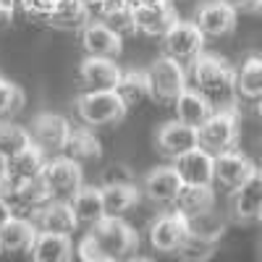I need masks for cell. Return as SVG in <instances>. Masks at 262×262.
<instances>
[{
    "mask_svg": "<svg viewBox=\"0 0 262 262\" xmlns=\"http://www.w3.org/2000/svg\"><path fill=\"white\" fill-rule=\"evenodd\" d=\"M48 155L42 152L37 144H29L27 149H21L18 155L11 158V170H8V179L18 186V184H27V181H34L45 173V165H48Z\"/></svg>",
    "mask_w": 262,
    "mask_h": 262,
    "instance_id": "obj_22",
    "label": "cell"
},
{
    "mask_svg": "<svg viewBox=\"0 0 262 262\" xmlns=\"http://www.w3.org/2000/svg\"><path fill=\"white\" fill-rule=\"evenodd\" d=\"M81 3L90 8V13H92V18H97L100 16V11H102V6L107 3V0H81Z\"/></svg>",
    "mask_w": 262,
    "mask_h": 262,
    "instance_id": "obj_40",
    "label": "cell"
},
{
    "mask_svg": "<svg viewBox=\"0 0 262 262\" xmlns=\"http://www.w3.org/2000/svg\"><path fill=\"white\" fill-rule=\"evenodd\" d=\"M147 236H149V244L155 247L158 252L176 254L184 247V242L189 238V221L176 210L163 212V215H158L155 221L149 223Z\"/></svg>",
    "mask_w": 262,
    "mask_h": 262,
    "instance_id": "obj_9",
    "label": "cell"
},
{
    "mask_svg": "<svg viewBox=\"0 0 262 262\" xmlns=\"http://www.w3.org/2000/svg\"><path fill=\"white\" fill-rule=\"evenodd\" d=\"M32 221H34L39 233H58V236H71L76 231V226H79L71 202H66V200L48 202L32 217Z\"/></svg>",
    "mask_w": 262,
    "mask_h": 262,
    "instance_id": "obj_18",
    "label": "cell"
},
{
    "mask_svg": "<svg viewBox=\"0 0 262 262\" xmlns=\"http://www.w3.org/2000/svg\"><path fill=\"white\" fill-rule=\"evenodd\" d=\"M71 207H74V215L79 226H97L102 223L107 212H105V200H102V186H81L74 200H71Z\"/></svg>",
    "mask_w": 262,
    "mask_h": 262,
    "instance_id": "obj_21",
    "label": "cell"
},
{
    "mask_svg": "<svg viewBox=\"0 0 262 262\" xmlns=\"http://www.w3.org/2000/svg\"><path fill=\"white\" fill-rule=\"evenodd\" d=\"M231 210H233V217L242 223L262 221V168H257L252 173V179L233 191Z\"/></svg>",
    "mask_w": 262,
    "mask_h": 262,
    "instance_id": "obj_17",
    "label": "cell"
},
{
    "mask_svg": "<svg viewBox=\"0 0 262 262\" xmlns=\"http://www.w3.org/2000/svg\"><path fill=\"white\" fill-rule=\"evenodd\" d=\"M66 158H71L76 163H92V160H100L102 155V147H100V139L95 134L92 126H74L71 131V139L66 144Z\"/></svg>",
    "mask_w": 262,
    "mask_h": 262,
    "instance_id": "obj_27",
    "label": "cell"
},
{
    "mask_svg": "<svg viewBox=\"0 0 262 262\" xmlns=\"http://www.w3.org/2000/svg\"><path fill=\"white\" fill-rule=\"evenodd\" d=\"M90 21H92V13L81 0H63L58 13L50 18V24L58 29H81Z\"/></svg>",
    "mask_w": 262,
    "mask_h": 262,
    "instance_id": "obj_32",
    "label": "cell"
},
{
    "mask_svg": "<svg viewBox=\"0 0 262 262\" xmlns=\"http://www.w3.org/2000/svg\"><path fill=\"white\" fill-rule=\"evenodd\" d=\"M259 13H262V6H259Z\"/></svg>",
    "mask_w": 262,
    "mask_h": 262,
    "instance_id": "obj_45",
    "label": "cell"
},
{
    "mask_svg": "<svg viewBox=\"0 0 262 262\" xmlns=\"http://www.w3.org/2000/svg\"><path fill=\"white\" fill-rule=\"evenodd\" d=\"M231 8H236L238 13H247V11H259L262 0H226Z\"/></svg>",
    "mask_w": 262,
    "mask_h": 262,
    "instance_id": "obj_37",
    "label": "cell"
},
{
    "mask_svg": "<svg viewBox=\"0 0 262 262\" xmlns=\"http://www.w3.org/2000/svg\"><path fill=\"white\" fill-rule=\"evenodd\" d=\"M126 262H152V259H147V257H128Z\"/></svg>",
    "mask_w": 262,
    "mask_h": 262,
    "instance_id": "obj_43",
    "label": "cell"
},
{
    "mask_svg": "<svg viewBox=\"0 0 262 262\" xmlns=\"http://www.w3.org/2000/svg\"><path fill=\"white\" fill-rule=\"evenodd\" d=\"M29 144H34L29 128L11 123V121H0V152H3V155L13 158L21 149H27Z\"/></svg>",
    "mask_w": 262,
    "mask_h": 262,
    "instance_id": "obj_33",
    "label": "cell"
},
{
    "mask_svg": "<svg viewBox=\"0 0 262 262\" xmlns=\"http://www.w3.org/2000/svg\"><path fill=\"white\" fill-rule=\"evenodd\" d=\"M254 170H257L254 163L238 149H228L223 155H215V184L228 189L231 194L242 184H247Z\"/></svg>",
    "mask_w": 262,
    "mask_h": 262,
    "instance_id": "obj_15",
    "label": "cell"
},
{
    "mask_svg": "<svg viewBox=\"0 0 262 262\" xmlns=\"http://www.w3.org/2000/svg\"><path fill=\"white\" fill-rule=\"evenodd\" d=\"M147 79H149V95H152V100H158V102L173 105L189 90V71H186V66L170 60L165 55H160L158 60L149 63Z\"/></svg>",
    "mask_w": 262,
    "mask_h": 262,
    "instance_id": "obj_3",
    "label": "cell"
},
{
    "mask_svg": "<svg viewBox=\"0 0 262 262\" xmlns=\"http://www.w3.org/2000/svg\"><path fill=\"white\" fill-rule=\"evenodd\" d=\"M126 102L118 97V92H81L76 97V116L84 126H113L123 121Z\"/></svg>",
    "mask_w": 262,
    "mask_h": 262,
    "instance_id": "obj_5",
    "label": "cell"
},
{
    "mask_svg": "<svg viewBox=\"0 0 262 262\" xmlns=\"http://www.w3.org/2000/svg\"><path fill=\"white\" fill-rule=\"evenodd\" d=\"M236 90L242 100H262V55H249L242 69H236Z\"/></svg>",
    "mask_w": 262,
    "mask_h": 262,
    "instance_id": "obj_28",
    "label": "cell"
},
{
    "mask_svg": "<svg viewBox=\"0 0 262 262\" xmlns=\"http://www.w3.org/2000/svg\"><path fill=\"white\" fill-rule=\"evenodd\" d=\"M24 107V92L21 86L8 81L6 76H0V121H8Z\"/></svg>",
    "mask_w": 262,
    "mask_h": 262,
    "instance_id": "obj_34",
    "label": "cell"
},
{
    "mask_svg": "<svg viewBox=\"0 0 262 262\" xmlns=\"http://www.w3.org/2000/svg\"><path fill=\"white\" fill-rule=\"evenodd\" d=\"M236 18L238 11L231 8L226 0H205V3L196 8L194 13V24L200 27V32L205 37H228L236 29Z\"/></svg>",
    "mask_w": 262,
    "mask_h": 262,
    "instance_id": "obj_11",
    "label": "cell"
},
{
    "mask_svg": "<svg viewBox=\"0 0 262 262\" xmlns=\"http://www.w3.org/2000/svg\"><path fill=\"white\" fill-rule=\"evenodd\" d=\"M238 134H242L238 111L236 107H223V111H215L200 126V147L207 149L210 155H223L228 149H236Z\"/></svg>",
    "mask_w": 262,
    "mask_h": 262,
    "instance_id": "obj_4",
    "label": "cell"
},
{
    "mask_svg": "<svg viewBox=\"0 0 262 262\" xmlns=\"http://www.w3.org/2000/svg\"><path fill=\"white\" fill-rule=\"evenodd\" d=\"M137 247L139 233L123 217H105L79 242L76 254L81 262H126L134 257Z\"/></svg>",
    "mask_w": 262,
    "mask_h": 262,
    "instance_id": "obj_1",
    "label": "cell"
},
{
    "mask_svg": "<svg viewBox=\"0 0 262 262\" xmlns=\"http://www.w3.org/2000/svg\"><path fill=\"white\" fill-rule=\"evenodd\" d=\"M118 97L126 102V107H134L139 102H144L149 95V79H147V71H137V69H126L118 86H116Z\"/></svg>",
    "mask_w": 262,
    "mask_h": 262,
    "instance_id": "obj_30",
    "label": "cell"
},
{
    "mask_svg": "<svg viewBox=\"0 0 262 262\" xmlns=\"http://www.w3.org/2000/svg\"><path fill=\"white\" fill-rule=\"evenodd\" d=\"M212 205H215L212 186H186L184 184L179 200L173 202V210L181 212L184 217H194V215H200L205 210H212Z\"/></svg>",
    "mask_w": 262,
    "mask_h": 262,
    "instance_id": "obj_29",
    "label": "cell"
},
{
    "mask_svg": "<svg viewBox=\"0 0 262 262\" xmlns=\"http://www.w3.org/2000/svg\"><path fill=\"white\" fill-rule=\"evenodd\" d=\"M179 21V13L173 3H160V6H139L137 8V29L144 37H165V32Z\"/></svg>",
    "mask_w": 262,
    "mask_h": 262,
    "instance_id": "obj_20",
    "label": "cell"
},
{
    "mask_svg": "<svg viewBox=\"0 0 262 262\" xmlns=\"http://www.w3.org/2000/svg\"><path fill=\"white\" fill-rule=\"evenodd\" d=\"M32 262H71L74 259V244L71 236L58 233H39L29 249Z\"/></svg>",
    "mask_w": 262,
    "mask_h": 262,
    "instance_id": "obj_23",
    "label": "cell"
},
{
    "mask_svg": "<svg viewBox=\"0 0 262 262\" xmlns=\"http://www.w3.org/2000/svg\"><path fill=\"white\" fill-rule=\"evenodd\" d=\"M37 236H39V231H37V226H34L32 217H18V215H13L11 221L0 228V252H3V254L29 252Z\"/></svg>",
    "mask_w": 262,
    "mask_h": 262,
    "instance_id": "obj_19",
    "label": "cell"
},
{
    "mask_svg": "<svg viewBox=\"0 0 262 262\" xmlns=\"http://www.w3.org/2000/svg\"><path fill=\"white\" fill-rule=\"evenodd\" d=\"M79 32H81V48L90 58H118L123 50V37L100 18H92Z\"/></svg>",
    "mask_w": 262,
    "mask_h": 262,
    "instance_id": "obj_14",
    "label": "cell"
},
{
    "mask_svg": "<svg viewBox=\"0 0 262 262\" xmlns=\"http://www.w3.org/2000/svg\"><path fill=\"white\" fill-rule=\"evenodd\" d=\"M18 8V0H0V13H6V16H13Z\"/></svg>",
    "mask_w": 262,
    "mask_h": 262,
    "instance_id": "obj_41",
    "label": "cell"
},
{
    "mask_svg": "<svg viewBox=\"0 0 262 262\" xmlns=\"http://www.w3.org/2000/svg\"><path fill=\"white\" fill-rule=\"evenodd\" d=\"M173 168L179 170V176L186 186H212L215 184V155H210L202 147L176 158Z\"/></svg>",
    "mask_w": 262,
    "mask_h": 262,
    "instance_id": "obj_16",
    "label": "cell"
},
{
    "mask_svg": "<svg viewBox=\"0 0 262 262\" xmlns=\"http://www.w3.org/2000/svg\"><path fill=\"white\" fill-rule=\"evenodd\" d=\"M45 181L53 191V200H66L71 202L74 194L84 186V173H81V163L66 158V155H58V158H50L48 165H45Z\"/></svg>",
    "mask_w": 262,
    "mask_h": 262,
    "instance_id": "obj_8",
    "label": "cell"
},
{
    "mask_svg": "<svg viewBox=\"0 0 262 262\" xmlns=\"http://www.w3.org/2000/svg\"><path fill=\"white\" fill-rule=\"evenodd\" d=\"M123 76V69L116 58H90L86 55L79 66V81L84 92H116Z\"/></svg>",
    "mask_w": 262,
    "mask_h": 262,
    "instance_id": "obj_10",
    "label": "cell"
},
{
    "mask_svg": "<svg viewBox=\"0 0 262 262\" xmlns=\"http://www.w3.org/2000/svg\"><path fill=\"white\" fill-rule=\"evenodd\" d=\"M189 221V233L191 236H200V238H207V242H221V236L226 231V221L217 210H205L194 217H186Z\"/></svg>",
    "mask_w": 262,
    "mask_h": 262,
    "instance_id": "obj_31",
    "label": "cell"
},
{
    "mask_svg": "<svg viewBox=\"0 0 262 262\" xmlns=\"http://www.w3.org/2000/svg\"><path fill=\"white\" fill-rule=\"evenodd\" d=\"M139 189H142V194L147 196L152 205H163L165 207V205H173L179 200V194L184 189V181L179 176V170L173 168V163H170V165L152 168L144 176Z\"/></svg>",
    "mask_w": 262,
    "mask_h": 262,
    "instance_id": "obj_12",
    "label": "cell"
},
{
    "mask_svg": "<svg viewBox=\"0 0 262 262\" xmlns=\"http://www.w3.org/2000/svg\"><path fill=\"white\" fill-rule=\"evenodd\" d=\"M257 113H259V118H262V100L257 102Z\"/></svg>",
    "mask_w": 262,
    "mask_h": 262,
    "instance_id": "obj_44",
    "label": "cell"
},
{
    "mask_svg": "<svg viewBox=\"0 0 262 262\" xmlns=\"http://www.w3.org/2000/svg\"><path fill=\"white\" fill-rule=\"evenodd\" d=\"M8 170H11V158L0 152V186L8 181Z\"/></svg>",
    "mask_w": 262,
    "mask_h": 262,
    "instance_id": "obj_39",
    "label": "cell"
},
{
    "mask_svg": "<svg viewBox=\"0 0 262 262\" xmlns=\"http://www.w3.org/2000/svg\"><path fill=\"white\" fill-rule=\"evenodd\" d=\"M173 111H176V121L186 123V126H194V128H200L212 113H215V107L196 92V90H189L173 102Z\"/></svg>",
    "mask_w": 262,
    "mask_h": 262,
    "instance_id": "obj_25",
    "label": "cell"
},
{
    "mask_svg": "<svg viewBox=\"0 0 262 262\" xmlns=\"http://www.w3.org/2000/svg\"><path fill=\"white\" fill-rule=\"evenodd\" d=\"M11 217H13V205L6 200L3 194H0V228H3V226L11 221Z\"/></svg>",
    "mask_w": 262,
    "mask_h": 262,
    "instance_id": "obj_38",
    "label": "cell"
},
{
    "mask_svg": "<svg viewBox=\"0 0 262 262\" xmlns=\"http://www.w3.org/2000/svg\"><path fill=\"white\" fill-rule=\"evenodd\" d=\"M205 34L200 32V27L194 24V21H176L168 32L165 37L160 39V45H163V55L170 58V60H176L181 66H191L196 58L202 55L205 50Z\"/></svg>",
    "mask_w": 262,
    "mask_h": 262,
    "instance_id": "obj_6",
    "label": "cell"
},
{
    "mask_svg": "<svg viewBox=\"0 0 262 262\" xmlns=\"http://www.w3.org/2000/svg\"><path fill=\"white\" fill-rule=\"evenodd\" d=\"M189 86L200 92L215 111L236 107V100H238L236 69L226 58L202 53L189 66Z\"/></svg>",
    "mask_w": 262,
    "mask_h": 262,
    "instance_id": "obj_2",
    "label": "cell"
},
{
    "mask_svg": "<svg viewBox=\"0 0 262 262\" xmlns=\"http://www.w3.org/2000/svg\"><path fill=\"white\" fill-rule=\"evenodd\" d=\"M29 131H32V142L45 152L48 158H58L66 152V144L71 139L74 126L60 113H37Z\"/></svg>",
    "mask_w": 262,
    "mask_h": 262,
    "instance_id": "obj_7",
    "label": "cell"
},
{
    "mask_svg": "<svg viewBox=\"0 0 262 262\" xmlns=\"http://www.w3.org/2000/svg\"><path fill=\"white\" fill-rule=\"evenodd\" d=\"M155 144L160 149V155L168 158V160H176L186 152L200 147V128L194 126H186L181 121H168L160 126L158 137H155Z\"/></svg>",
    "mask_w": 262,
    "mask_h": 262,
    "instance_id": "obj_13",
    "label": "cell"
},
{
    "mask_svg": "<svg viewBox=\"0 0 262 262\" xmlns=\"http://www.w3.org/2000/svg\"><path fill=\"white\" fill-rule=\"evenodd\" d=\"M134 8H139V6H160V3H170V0H128Z\"/></svg>",
    "mask_w": 262,
    "mask_h": 262,
    "instance_id": "obj_42",
    "label": "cell"
},
{
    "mask_svg": "<svg viewBox=\"0 0 262 262\" xmlns=\"http://www.w3.org/2000/svg\"><path fill=\"white\" fill-rule=\"evenodd\" d=\"M139 196H142V189H137V184H131V181H116V184L102 186V200H105L107 217H123L139 202Z\"/></svg>",
    "mask_w": 262,
    "mask_h": 262,
    "instance_id": "obj_24",
    "label": "cell"
},
{
    "mask_svg": "<svg viewBox=\"0 0 262 262\" xmlns=\"http://www.w3.org/2000/svg\"><path fill=\"white\" fill-rule=\"evenodd\" d=\"M63 0H18V8L24 11L29 18H37V21H48L58 13Z\"/></svg>",
    "mask_w": 262,
    "mask_h": 262,
    "instance_id": "obj_36",
    "label": "cell"
},
{
    "mask_svg": "<svg viewBox=\"0 0 262 262\" xmlns=\"http://www.w3.org/2000/svg\"><path fill=\"white\" fill-rule=\"evenodd\" d=\"M97 18L105 21V24L113 32H118L121 37L139 34V29H137V8L131 6L128 0H107Z\"/></svg>",
    "mask_w": 262,
    "mask_h": 262,
    "instance_id": "obj_26",
    "label": "cell"
},
{
    "mask_svg": "<svg viewBox=\"0 0 262 262\" xmlns=\"http://www.w3.org/2000/svg\"><path fill=\"white\" fill-rule=\"evenodd\" d=\"M215 247H217L215 242H207V238H200V236H191L189 233V238L184 242V247L176 254L184 262H207L215 254Z\"/></svg>",
    "mask_w": 262,
    "mask_h": 262,
    "instance_id": "obj_35",
    "label": "cell"
}]
</instances>
